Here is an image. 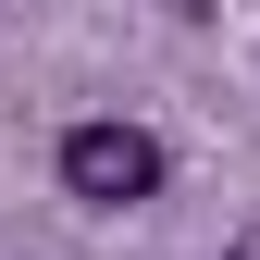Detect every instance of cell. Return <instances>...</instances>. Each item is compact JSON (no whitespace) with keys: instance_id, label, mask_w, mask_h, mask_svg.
<instances>
[{"instance_id":"1","label":"cell","mask_w":260,"mask_h":260,"mask_svg":"<svg viewBox=\"0 0 260 260\" xmlns=\"http://www.w3.org/2000/svg\"><path fill=\"white\" fill-rule=\"evenodd\" d=\"M50 174L75 186L87 211H137L149 186H161V137H149V124H124V112H87V124H62Z\"/></svg>"},{"instance_id":"2","label":"cell","mask_w":260,"mask_h":260,"mask_svg":"<svg viewBox=\"0 0 260 260\" xmlns=\"http://www.w3.org/2000/svg\"><path fill=\"white\" fill-rule=\"evenodd\" d=\"M223 260H260V223H248V236H236V248H223Z\"/></svg>"}]
</instances>
